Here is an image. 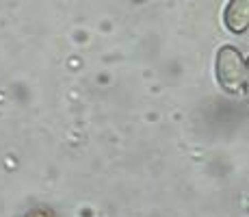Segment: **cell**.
<instances>
[{
  "label": "cell",
  "instance_id": "obj_1",
  "mask_svg": "<svg viewBox=\"0 0 249 217\" xmlns=\"http://www.w3.org/2000/svg\"><path fill=\"white\" fill-rule=\"evenodd\" d=\"M214 74L217 83L226 94L241 96L243 80H245V59L234 46H221L217 50L214 61Z\"/></svg>",
  "mask_w": 249,
  "mask_h": 217
},
{
  "label": "cell",
  "instance_id": "obj_4",
  "mask_svg": "<svg viewBox=\"0 0 249 217\" xmlns=\"http://www.w3.org/2000/svg\"><path fill=\"white\" fill-rule=\"evenodd\" d=\"M135 2H143V0H135Z\"/></svg>",
  "mask_w": 249,
  "mask_h": 217
},
{
  "label": "cell",
  "instance_id": "obj_3",
  "mask_svg": "<svg viewBox=\"0 0 249 217\" xmlns=\"http://www.w3.org/2000/svg\"><path fill=\"white\" fill-rule=\"evenodd\" d=\"M241 96H243L245 100H249V61H245V80H243Z\"/></svg>",
  "mask_w": 249,
  "mask_h": 217
},
{
  "label": "cell",
  "instance_id": "obj_2",
  "mask_svg": "<svg viewBox=\"0 0 249 217\" xmlns=\"http://www.w3.org/2000/svg\"><path fill=\"white\" fill-rule=\"evenodd\" d=\"M223 22L234 35H243L249 28V0H230L223 9Z\"/></svg>",
  "mask_w": 249,
  "mask_h": 217
}]
</instances>
